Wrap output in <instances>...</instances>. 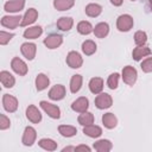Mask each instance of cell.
<instances>
[{
	"label": "cell",
	"mask_w": 152,
	"mask_h": 152,
	"mask_svg": "<svg viewBox=\"0 0 152 152\" xmlns=\"http://www.w3.org/2000/svg\"><path fill=\"white\" fill-rule=\"evenodd\" d=\"M39 106L50 118H52V119H59L61 118V109H59L58 106H56L53 103H50L48 101H40Z\"/></svg>",
	"instance_id": "3957f363"
},
{
	"label": "cell",
	"mask_w": 152,
	"mask_h": 152,
	"mask_svg": "<svg viewBox=\"0 0 152 152\" xmlns=\"http://www.w3.org/2000/svg\"><path fill=\"white\" fill-rule=\"evenodd\" d=\"M102 124L106 128L113 129L118 125V118L113 113H106V114L102 115Z\"/></svg>",
	"instance_id": "7402d4cb"
},
{
	"label": "cell",
	"mask_w": 152,
	"mask_h": 152,
	"mask_svg": "<svg viewBox=\"0 0 152 152\" xmlns=\"http://www.w3.org/2000/svg\"><path fill=\"white\" fill-rule=\"evenodd\" d=\"M93 32H94V34L97 38H104L109 33V25L107 23H103V21L102 23H99V24L95 25Z\"/></svg>",
	"instance_id": "cb8c5ba5"
},
{
	"label": "cell",
	"mask_w": 152,
	"mask_h": 152,
	"mask_svg": "<svg viewBox=\"0 0 152 152\" xmlns=\"http://www.w3.org/2000/svg\"><path fill=\"white\" fill-rule=\"evenodd\" d=\"M26 118L32 124H39L42 121V113L34 104H30L26 108Z\"/></svg>",
	"instance_id": "4fadbf2b"
},
{
	"label": "cell",
	"mask_w": 152,
	"mask_h": 152,
	"mask_svg": "<svg viewBox=\"0 0 152 152\" xmlns=\"http://www.w3.org/2000/svg\"><path fill=\"white\" fill-rule=\"evenodd\" d=\"M63 43V37L59 34H50L44 39V45L48 49H57Z\"/></svg>",
	"instance_id": "2e32d148"
},
{
	"label": "cell",
	"mask_w": 152,
	"mask_h": 152,
	"mask_svg": "<svg viewBox=\"0 0 152 152\" xmlns=\"http://www.w3.org/2000/svg\"><path fill=\"white\" fill-rule=\"evenodd\" d=\"M75 5V0H53V7L57 11H68Z\"/></svg>",
	"instance_id": "f1b7e54d"
},
{
	"label": "cell",
	"mask_w": 152,
	"mask_h": 152,
	"mask_svg": "<svg viewBox=\"0 0 152 152\" xmlns=\"http://www.w3.org/2000/svg\"><path fill=\"white\" fill-rule=\"evenodd\" d=\"M83 133L90 138H99L101 134H102V128L97 125H87V126H83Z\"/></svg>",
	"instance_id": "ffe728a7"
},
{
	"label": "cell",
	"mask_w": 152,
	"mask_h": 152,
	"mask_svg": "<svg viewBox=\"0 0 152 152\" xmlns=\"http://www.w3.org/2000/svg\"><path fill=\"white\" fill-rule=\"evenodd\" d=\"M151 52H152V51H151V49H150L148 46H145V45H142V46H137V48H134L133 51H132V57H133L134 61H141L144 57L150 56Z\"/></svg>",
	"instance_id": "e0dca14e"
},
{
	"label": "cell",
	"mask_w": 152,
	"mask_h": 152,
	"mask_svg": "<svg viewBox=\"0 0 152 152\" xmlns=\"http://www.w3.org/2000/svg\"><path fill=\"white\" fill-rule=\"evenodd\" d=\"M77 121L81 126H87V125H91L94 124V115L90 112H84L81 113L77 118Z\"/></svg>",
	"instance_id": "d6a6232c"
},
{
	"label": "cell",
	"mask_w": 152,
	"mask_h": 152,
	"mask_svg": "<svg viewBox=\"0 0 152 152\" xmlns=\"http://www.w3.org/2000/svg\"><path fill=\"white\" fill-rule=\"evenodd\" d=\"M20 51H21V55H23L26 59L32 61V59L36 57L37 45H36L34 43H30V42L23 43L21 46H20Z\"/></svg>",
	"instance_id": "30bf717a"
},
{
	"label": "cell",
	"mask_w": 152,
	"mask_h": 152,
	"mask_svg": "<svg viewBox=\"0 0 152 152\" xmlns=\"http://www.w3.org/2000/svg\"><path fill=\"white\" fill-rule=\"evenodd\" d=\"M134 25L133 17L129 14H121L116 19V28L120 32H128Z\"/></svg>",
	"instance_id": "6da1fadb"
},
{
	"label": "cell",
	"mask_w": 152,
	"mask_h": 152,
	"mask_svg": "<svg viewBox=\"0 0 152 152\" xmlns=\"http://www.w3.org/2000/svg\"><path fill=\"white\" fill-rule=\"evenodd\" d=\"M10 126H11L10 119H8L5 114H1V115H0V129H1V131H5V129L10 128Z\"/></svg>",
	"instance_id": "f35d334b"
},
{
	"label": "cell",
	"mask_w": 152,
	"mask_h": 152,
	"mask_svg": "<svg viewBox=\"0 0 152 152\" xmlns=\"http://www.w3.org/2000/svg\"><path fill=\"white\" fill-rule=\"evenodd\" d=\"M65 62L66 64L72 68V69H78L82 66L83 64V58L82 56L77 52V51H70L68 55H66V58H65Z\"/></svg>",
	"instance_id": "52a82bcc"
},
{
	"label": "cell",
	"mask_w": 152,
	"mask_h": 152,
	"mask_svg": "<svg viewBox=\"0 0 152 152\" xmlns=\"http://www.w3.org/2000/svg\"><path fill=\"white\" fill-rule=\"evenodd\" d=\"M112 104H113V99L107 93H100L95 97V106L99 109H107L112 107Z\"/></svg>",
	"instance_id": "5b68a950"
},
{
	"label": "cell",
	"mask_w": 152,
	"mask_h": 152,
	"mask_svg": "<svg viewBox=\"0 0 152 152\" xmlns=\"http://www.w3.org/2000/svg\"><path fill=\"white\" fill-rule=\"evenodd\" d=\"M77 31H78V33L86 36V34L91 33V32L94 31V27H93V25H91L89 21L83 20V21H80V23L77 24Z\"/></svg>",
	"instance_id": "836d02e7"
},
{
	"label": "cell",
	"mask_w": 152,
	"mask_h": 152,
	"mask_svg": "<svg viewBox=\"0 0 152 152\" xmlns=\"http://www.w3.org/2000/svg\"><path fill=\"white\" fill-rule=\"evenodd\" d=\"M132 1H135V0H132Z\"/></svg>",
	"instance_id": "ee69618b"
},
{
	"label": "cell",
	"mask_w": 152,
	"mask_h": 152,
	"mask_svg": "<svg viewBox=\"0 0 152 152\" xmlns=\"http://www.w3.org/2000/svg\"><path fill=\"white\" fill-rule=\"evenodd\" d=\"M82 82H83V78L81 75H78V74L74 75L70 80V91L72 94H76L77 91H80V89L82 87Z\"/></svg>",
	"instance_id": "f546056e"
},
{
	"label": "cell",
	"mask_w": 152,
	"mask_h": 152,
	"mask_svg": "<svg viewBox=\"0 0 152 152\" xmlns=\"http://www.w3.org/2000/svg\"><path fill=\"white\" fill-rule=\"evenodd\" d=\"M148 5H150V8H151V11H152V0L148 1Z\"/></svg>",
	"instance_id": "7bdbcfd3"
},
{
	"label": "cell",
	"mask_w": 152,
	"mask_h": 152,
	"mask_svg": "<svg viewBox=\"0 0 152 152\" xmlns=\"http://www.w3.org/2000/svg\"><path fill=\"white\" fill-rule=\"evenodd\" d=\"M110 1V4L112 5H114V6H121L122 5V2H124V0H109Z\"/></svg>",
	"instance_id": "60d3db41"
},
{
	"label": "cell",
	"mask_w": 152,
	"mask_h": 152,
	"mask_svg": "<svg viewBox=\"0 0 152 152\" xmlns=\"http://www.w3.org/2000/svg\"><path fill=\"white\" fill-rule=\"evenodd\" d=\"M0 82L5 88H12L15 84V78L10 71L2 70L0 72Z\"/></svg>",
	"instance_id": "d6986e66"
},
{
	"label": "cell",
	"mask_w": 152,
	"mask_h": 152,
	"mask_svg": "<svg viewBox=\"0 0 152 152\" xmlns=\"http://www.w3.org/2000/svg\"><path fill=\"white\" fill-rule=\"evenodd\" d=\"M90 147L87 146V145H78L76 146V151H87V152H90Z\"/></svg>",
	"instance_id": "ab89813d"
},
{
	"label": "cell",
	"mask_w": 152,
	"mask_h": 152,
	"mask_svg": "<svg viewBox=\"0 0 152 152\" xmlns=\"http://www.w3.org/2000/svg\"><path fill=\"white\" fill-rule=\"evenodd\" d=\"M89 107V100L86 96H80L71 103V109L76 113H84L88 110Z\"/></svg>",
	"instance_id": "7c38bea8"
},
{
	"label": "cell",
	"mask_w": 152,
	"mask_h": 152,
	"mask_svg": "<svg viewBox=\"0 0 152 152\" xmlns=\"http://www.w3.org/2000/svg\"><path fill=\"white\" fill-rule=\"evenodd\" d=\"M34 83H36V89H37L38 91H42V90H44V89H46V88L49 87V84H50V78H49L45 74H38L37 77H36Z\"/></svg>",
	"instance_id": "d4e9b609"
},
{
	"label": "cell",
	"mask_w": 152,
	"mask_h": 152,
	"mask_svg": "<svg viewBox=\"0 0 152 152\" xmlns=\"http://www.w3.org/2000/svg\"><path fill=\"white\" fill-rule=\"evenodd\" d=\"M11 68L12 70L19 75V76H25L28 71V68H27V64L19 57H13L12 61H11Z\"/></svg>",
	"instance_id": "277c9868"
},
{
	"label": "cell",
	"mask_w": 152,
	"mask_h": 152,
	"mask_svg": "<svg viewBox=\"0 0 152 152\" xmlns=\"http://www.w3.org/2000/svg\"><path fill=\"white\" fill-rule=\"evenodd\" d=\"M38 18V11L36 8H28L25 14L23 15V20H21V25L20 26H28L32 25Z\"/></svg>",
	"instance_id": "9a60e30c"
},
{
	"label": "cell",
	"mask_w": 152,
	"mask_h": 152,
	"mask_svg": "<svg viewBox=\"0 0 152 152\" xmlns=\"http://www.w3.org/2000/svg\"><path fill=\"white\" fill-rule=\"evenodd\" d=\"M58 132L64 138H71V137L76 135L77 129H76V127H74L71 125H59L58 126Z\"/></svg>",
	"instance_id": "83f0119b"
},
{
	"label": "cell",
	"mask_w": 152,
	"mask_h": 152,
	"mask_svg": "<svg viewBox=\"0 0 152 152\" xmlns=\"http://www.w3.org/2000/svg\"><path fill=\"white\" fill-rule=\"evenodd\" d=\"M93 147L97 152H109L113 148V144L108 139H100V140H97V141L94 142Z\"/></svg>",
	"instance_id": "603a6c76"
},
{
	"label": "cell",
	"mask_w": 152,
	"mask_h": 152,
	"mask_svg": "<svg viewBox=\"0 0 152 152\" xmlns=\"http://www.w3.org/2000/svg\"><path fill=\"white\" fill-rule=\"evenodd\" d=\"M42 33H43L42 26H39V25L31 26V27H28L24 31V38H26V39H37L38 37L42 36Z\"/></svg>",
	"instance_id": "44dd1931"
},
{
	"label": "cell",
	"mask_w": 152,
	"mask_h": 152,
	"mask_svg": "<svg viewBox=\"0 0 152 152\" xmlns=\"http://www.w3.org/2000/svg\"><path fill=\"white\" fill-rule=\"evenodd\" d=\"M2 106L4 109L8 113H14L18 109V100L13 95L4 94L2 95Z\"/></svg>",
	"instance_id": "ba28073f"
},
{
	"label": "cell",
	"mask_w": 152,
	"mask_h": 152,
	"mask_svg": "<svg viewBox=\"0 0 152 152\" xmlns=\"http://www.w3.org/2000/svg\"><path fill=\"white\" fill-rule=\"evenodd\" d=\"M147 42V34L145 31H137L134 33V43L137 46H142Z\"/></svg>",
	"instance_id": "e575fe53"
},
{
	"label": "cell",
	"mask_w": 152,
	"mask_h": 152,
	"mask_svg": "<svg viewBox=\"0 0 152 152\" xmlns=\"http://www.w3.org/2000/svg\"><path fill=\"white\" fill-rule=\"evenodd\" d=\"M121 77L124 80V82L128 86H133L135 82H137V78H138V72H137V69L132 65H126L124 66L122 69V72H121Z\"/></svg>",
	"instance_id": "7a4b0ae2"
},
{
	"label": "cell",
	"mask_w": 152,
	"mask_h": 152,
	"mask_svg": "<svg viewBox=\"0 0 152 152\" xmlns=\"http://www.w3.org/2000/svg\"><path fill=\"white\" fill-rule=\"evenodd\" d=\"M140 68L144 72L148 74V72H152V57H147L145 59H142L141 64H140Z\"/></svg>",
	"instance_id": "8d00e7d4"
},
{
	"label": "cell",
	"mask_w": 152,
	"mask_h": 152,
	"mask_svg": "<svg viewBox=\"0 0 152 152\" xmlns=\"http://www.w3.org/2000/svg\"><path fill=\"white\" fill-rule=\"evenodd\" d=\"M38 145L45 150V151H56L57 150V142L50 138H43L38 141Z\"/></svg>",
	"instance_id": "4dcf8cb0"
},
{
	"label": "cell",
	"mask_w": 152,
	"mask_h": 152,
	"mask_svg": "<svg viewBox=\"0 0 152 152\" xmlns=\"http://www.w3.org/2000/svg\"><path fill=\"white\" fill-rule=\"evenodd\" d=\"M37 139V131L32 127V126H26L23 133V138H21V142L25 146H32L34 144Z\"/></svg>",
	"instance_id": "8992f818"
},
{
	"label": "cell",
	"mask_w": 152,
	"mask_h": 152,
	"mask_svg": "<svg viewBox=\"0 0 152 152\" xmlns=\"http://www.w3.org/2000/svg\"><path fill=\"white\" fill-rule=\"evenodd\" d=\"M13 37H14V34L11 33V32L0 31V44H1V45H6Z\"/></svg>",
	"instance_id": "74e56055"
},
{
	"label": "cell",
	"mask_w": 152,
	"mask_h": 152,
	"mask_svg": "<svg viewBox=\"0 0 152 152\" xmlns=\"http://www.w3.org/2000/svg\"><path fill=\"white\" fill-rule=\"evenodd\" d=\"M119 78H120V75L118 72H113L108 76L107 78V86L109 89H116L118 86H119Z\"/></svg>",
	"instance_id": "d590c367"
},
{
	"label": "cell",
	"mask_w": 152,
	"mask_h": 152,
	"mask_svg": "<svg viewBox=\"0 0 152 152\" xmlns=\"http://www.w3.org/2000/svg\"><path fill=\"white\" fill-rule=\"evenodd\" d=\"M65 94H66V90H65V87L63 84H56V86H53L49 90V97L52 101L63 100L64 96H65Z\"/></svg>",
	"instance_id": "8fae6325"
},
{
	"label": "cell",
	"mask_w": 152,
	"mask_h": 152,
	"mask_svg": "<svg viewBox=\"0 0 152 152\" xmlns=\"http://www.w3.org/2000/svg\"><path fill=\"white\" fill-rule=\"evenodd\" d=\"M88 87L93 94L97 95V94L102 93V90H103V80L101 77H93V78H90Z\"/></svg>",
	"instance_id": "ac0fdd59"
},
{
	"label": "cell",
	"mask_w": 152,
	"mask_h": 152,
	"mask_svg": "<svg viewBox=\"0 0 152 152\" xmlns=\"http://www.w3.org/2000/svg\"><path fill=\"white\" fill-rule=\"evenodd\" d=\"M21 15H4L1 18V25L7 28H15L21 25Z\"/></svg>",
	"instance_id": "9c48e42d"
},
{
	"label": "cell",
	"mask_w": 152,
	"mask_h": 152,
	"mask_svg": "<svg viewBox=\"0 0 152 152\" xmlns=\"http://www.w3.org/2000/svg\"><path fill=\"white\" fill-rule=\"evenodd\" d=\"M84 11H86V14H87L88 17H90V18H96V17H99V15L101 14L102 7H101V5H99V4H88V5L86 6Z\"/></svg>",
	"instance_id": "484cf974"
},
{
	"label": "cell",
	"mask_w": 152,
	"mask_h": 152,
	"mask_svg": "<svg viewBox=\"0 0 152 152\" xmlns=\"http://www.w3.org/2000/svg\"><path fill=\"white\" fill-rule=\"evenodd\" d=\"M82 51L86 56H91L93 53L96 52V44L95 42L90 40V39H87L82 43Z\"/></svg>",
	"instance_id": "1f68e13d"
},
{
	"label": "cell",
	"mask_w": 152,
	"mask_h": 152,
	"mask_svg": "<svg viewBox=\"0 0 152 152\" xmlns=\"http://www.w3.org/2000/svg\"><path fill=\"white\" fill-rule=\"evenodd\" d=\"M57 27L61 30V31H69L72 28V25H74V20L72 18L70 17H61L58 20H57Z\"/></svg>",
	"instance_id": "4316f807"
},
{
	"label": "cell",
	"mask_w": 152,
	"mask_h": 152,
	"mask_svg": "<svg viewBox=\"0 0 152 152\" xmlns=\"http://www.w3.org/2000/svg\"><path fill=\"white\" fill-rule=\"evenodd\" d=\"M62 151H63V152H65V151H76V146H66V147H64Z\"/></svg>",
	"instance_id": "b9f144b4"
},
{
	"label": "cell",
	"mask_w": 152,
	"mask_h": 152,
	"mask_svg": "<svg viewBox=\"0 0 152 152\" xmlns=\"http://www.w3.org/2000/svg\"><path fill=\"white\" fill-rule=\"evenodd\" d=\"M25 6V0H10L4 5V10L8 13L20 12Z\"/></svg>",
	"instance_id": "5bb4252c"
}]
</instances>
